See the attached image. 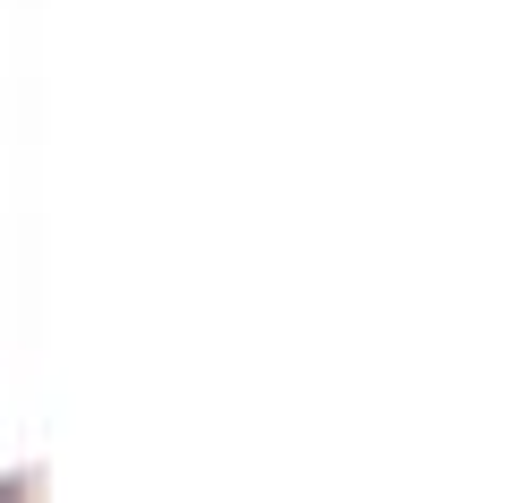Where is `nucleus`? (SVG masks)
Returning <instances> with one entry per match:
<instances>
[{"instance_id":"obj_1","label":"nucleus","mask_w":512,"mask_h":503,"mask_svg":"<svg viewBox=\"0 0 512 503\" xmlns=\"http://www.w3.org/2000/svg\"><path fill=\"white\" fill-rule=\"evenodd\" d=\"M18 495H35V469H18V478H0V503H18Z\"/></svg>"}]
</instances>
